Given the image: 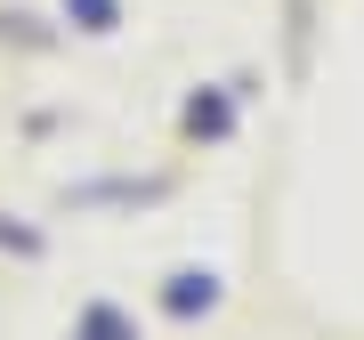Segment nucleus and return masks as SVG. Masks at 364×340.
<instances>
[{
  "instance_id": "obj_1",
  "label": "nucleus",
  "mask_w": 364,
  "mask_h": 340,
  "mask_svg": "<svg viewBox=\"0 0 364 340\" xmlns=\"http://www.w3.org/2000/svg\"><path fill=\"white\" fill-rule=\"evenodd\" d=\"M65 16H81V33H105L114 25V0H65Z\"/></svg>"
}]
</instances>
